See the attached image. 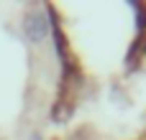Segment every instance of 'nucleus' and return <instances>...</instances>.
<instances>
[{
  "label": "nucleus",
  "mask_w": 146,
  "mask_h": 140,
  "mask_svg": "<svg viewBox=\"0 0 146 140\" xmlns=\"http://www.w3.org/2000/svg\"><path fill=\"white\" fill-rule=\"evenodd\" d=\"M26 31H28V33H31L33 38H38V36L44 33V26H41V20H38V18L33 15V18H28V23H26Z\"/></svg>",
  "instance_id": "obj_1"
}]
</instances>
